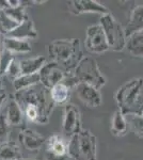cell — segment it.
I'll use <instances>...</instances> for the list:
<instances>
[{"label":"cell","mask_w":143,"mask_h":160,"mask_svg":"<svg viewBox=\"0 0 143 160\" xmlns=\"http://www.w3.org/2000/svg\"><path fill=\"white\" fill-rule=\"evenodd\" d=\"M46 156H69V142L61 135L54 133L46 140Z\"/></svg>","instance_id":"obj_13"},{"label":"cell","mask_w":143,"mask_h":160,"mask_svg":"<svg viewBox=\"0 0 143 160\" xmlns=\"http://www.w3.org/2000/svg\"><path fill=\"white\" fill-rule=\"evenodd\" d=\"M63 131L67 136H73L78 132L81 128V117L80 111L76 106L72 104H67L64 108V117H63Z\"/></svg>","instance_id":"obj_9"},{"label":"cell","mask_w":143,"mask_h":160,"mask_svg":"<svg viewBox=\"0 0 143 160\" xmlns=\"http://www.w3.org/2000/svg\"><path fill=\"white\" fill-rule=\"evenodd\" d=\"M76 92L79 99L90 108H97L101 105V95L96 88L87 83H79L76 86Z\"/></svg>","instance_id":"obj_10"},{"label":"cell","mask_w":143,"mask_h":160,"mask_svg":"<svg viewBox=\"0 0 143 160\" xmlns=\"http://www.w3.org/2000/svg\"><path fill=\"white\" fill-rule=\"evenodd\" d=\"M6 115L10 125L18 126L23 123L24 113H23L22 108L19 107V105L15 100L14 96H11L9 100H8L7 108H6Z\"/></svg>","instance_id":"obj_16"},{"label":"cell","mask_w":143,"mask_h":160,"mask_svg":"<svg viewBox=\"0 0 143 160\" xmlns=\"http://www.w3.org/2000/svg\"><path fill=\"white\" fill-rule=\"evenodd\" d=\"M14 98L28 121L35 124L48 123L54 104L50 96V90L41 82L17 91Z\"/></svg>","instance_id":"obj_1"},{"label":"cell","mask_w":143,"mask_h":160,"mask_svg":"<svg viewBox=\"0 0 143 160\" xmlns=\"http://www.w3.org/2000/svg\"><path fill=\"white\" fill-rule=\"evenodd\" d=\"M115 100L124 115L143 114V78H134L124 83L116 92Z\"/></svg>","instance_id":"obj_3"},{"label":"cell","mask_w":143,"mask_h":160,"mask_svg":"<svg viewBox=\"0 0 143 160\" xmlns=\"http://www.w3.org/2000/svg\"><path fill=\"white\" fill-rule=\"evenodd\" d=\"M15 59L14 53L9 51L6 48L1 50L0 52V75L6 74L7 69L10 66V64L12 63V61Z\"/></svg>","instance_id":"obj_27"},{"label":"cell","mask_w":143,"mask_h":160,"mask_svg":"<svg viewBox=\"0 0 143 160\" xmlns=\"http://www.w3.org/2000/svg\"><path fill=\"white\" fill-rule=\"evenodd\" d=\"M45 63L46 59L44 57H34V58H28L24 59V60H19L22 75L38 73Z\"/></svg>","instance_id":"obj_18"},{"label":"cell","mask_w":143,"mask_h":160,"mask_svg":"<svg viewBox=\"0 0 143 160\" xmlns=\"http://www.w3.org/2000/svg\"><path fill=\"white\" fill-rule=\"evenodd\" d=\"M69 156L74 160H97L96 137L88 129H80L71 137Z\"/></svg>","instance_id":"obj_4"},{"label":"cell","mask_w":143,"mask_h":160,"mask_svg":"<svg viewBox=\"0 0 143 160\" xmlns=\"http://www.w3.org/2000/svg\"><path fill=\"white\" fill-rule=\"evenodd\" d=\"M125 48L131 56L143 58V31L136 32L127 38Z\"/></svg>","instance_id":"obj_19"},{"label":"cell","mask_w":143,"mask_h":160,"mask_svg":"<svg viewBox=\"0 0 143 160\" xmlns=\"http://www.w3.org/2000/svg\"><path fill=\"white\" fill-rule=\"evenodd\" d=\"M3 48H6L13 53H26L31 51V45L27 40H18V38L4 37Z\"/></svg>","instance_id":"obj_17"},{"label":"cell","mask_w":143,"mask_h":160,"mask_svg":"<svg viewBox=\"0 0 143 160\" xmlns=\"http://www.w3.org/2000/svg\"><path fill=\"white\" fill-rule=\"evenodd\" d=\"M38 83H40V75H38V73L30 75H20L19 77L13 80V86H14V89L16 90V92L27 89V88H30Z\"/></svg>","instance_id":"obj_23"},{"label":"cell","mask_w":143,"mask_h":160,"mask_svg":"<svg viewBox=\"0 0 143 160\" xmlns=\"http://www.w3.org/2000/svg\"><path fill=\"white\" fill-rule=\"evenodd\" d=\"M100 27L107 38L109 48L114 51H121L126 46L125 29L110 13L105 14L100 17Z\"/></svg>","instance_id":"obj_6"},{"label":"cell","mask_w":143,"mask_h":160,"mask_svg":"<svg viewBox=\"0 0 143 160\" xmlns=\"http://www.w3.org/2000/svg\"><path fill=\"white\" fill-rule=\"evenodd\" d=\"M8 8H10L9 0H0V11H4Z\"/></svg>","instance_id":"obj_30"},{"label":"cell","mask_w":143,"mask_h":160,"mask_svg":"<svg viewBox=\"0 0 143 160\" xmlns=\"http://www.w3.org/2000/svg\"><path fill=\"white\" fill-rule=\"evenodd\" d=\"M140 31H143V4L137 6L132 10L129 22L125 28L126 38Z\"/></svg>","instance_id":"obj_15"},{"label":"cell","mask_w":143,"mask_h":160,"mask_svg":"<svg viewBox=\"0 0 143 160\" xmlns=\"http://www.w3.org/2000/svg\"><path fill=\"white\" fill-rule=\"evenodd\" d=\"M73 74L79 82L90 84L97 90L106 84V78L100 73L97 62L92 57H84Z\"/></svg>","instance_id":"obj_5"},{"label":"cell","mask_w":143,"mask_h":160,"mask_svg":"<svg viewBox=\"0 0 143 160\" xmlns=\"http://www.w3.org/2000/svg\"><path fill=\"white\" fill-rule=\"evenodd\" d=\"M2 94H4L3 93V90H2V87H1V83H0V96H1Z\"/></svg>","instance_id":"obj_33"},{"label":"cell","mask_w":143,"mask_h":160,"mask_svg":"<svg viewBox=\"0 0 143 160\" xmlns=\"http://www.w3.org/2000/svg\"><path fill=\"white\" fill-rule=\"evenodd\" d=\"M6 99H7L6 94H2L1 96H0V110H1L2 107H3V104H4V102H6Z\"/></svg>","instance_id":"obj_31"},{"label":"cell","mask_w":143,"mask_h":160,"mask_svg":"<svg viewBox=\"0 0 143 160\" xmlns=\"http://www.w3.org/2000/svg\"><path fill=\"white\" fill-rule=\"evenodd\" d=\"M6 37L28 41V38H35L38 37V32H36L33 22L30 18H28L25 22H23L22 24L18 25L14 30L11 31Z\"/></svg>","instance_id":"obj_14"},{"label":"cell","mask_w":143,"mask_h":160,"mask_svg":"<svg viewBox=\"0 0 143 160\" xmlns=\"http://www.w3.org/2000/svg\"><path fill=\"white\" fill-rule=\"evenodd\" d=\"M19 160H38V159H24V158H20Z\"/></svg>","instance_id":"obj_34"},{"label":"cell","mask_w":143,"mask_h":160,"mask_svg":"<svg viewBox=\"0 0 143 160\" xmlns=\"http://www.w3.org/2000/svg\"><path fill=\"white\" fill-rule=\"evenodd\" d=\"M3 38H4V37L1 34V33H0V45H2V44H3Z\"/></svg>","instance_id":"obj_32"},{"label":"cell","mask_w":143,"mask_h":160,"mask_svg":"<svg viewBox=\"0 0 143 160\" xmlns=\"http://www.w3.org/2000/svg\"><path fill=\"white\" fill-rule=\"evenodd\" d=\"M22 152L16 142L6 141L0 145V160H19Z\"/></svg>","instance_id":"obj_20"},{"label":"cell","mask_w":143,"mask_h":160,"mask_svg":"<svg viewBox=\"0 0 143 160\" xmlns=\"http://www.w3.org/2000/svg\"><path fill=\"white\" fill-rule=\"evenodd\" d=\"M10 130V124L7 120L6 111L0 110V142H6L4 140L7 139L8 135H9Z\"/></svg>","instance_id":"obj_28"},{"label":"cell","mask_w":143,"mask_h":160,"mask_svg":"<svg viewBox=\"0 0 143 160\" xmlns=\"http://www.w3.org/2000/svg\"><path fill=\"white\" fill-rule=\"evenodd\" d=\"M127 123L131 130L139 138H143V114L141 115H126Z\"/></svg>","instance_id":"obj_26"},{"label":"cell","mask_w":143,"mask_h":160,"mask_svg":"<svg viewBox=\"0 0 143 160\" xmlns=\"http://www.w3.org/2000/svg\"><path fill=\"white\" fill-rule=\"evenodd\" d=\"M7 75H9L10 77H12L13 80L16 79L17 77H19L22 75V69H20V64L19 60H17L16 58L12 61V63L10 64V66L7 69Z\"/></svg>","instance_id":"obj_29"},{"label":"cell","mask_w":143,"mask_h":160,"mask_svg":"<svg viewBox=\"0 0 143 160\" xmlns=\"http://www.w3.org/2000/svg\"><path fill=\"white\" fill-rule=\"evenodd\" d=\"M19 25L18 22H14L11 17H9L4 13V11H0V33L3 37L9 34L11 31H13L17 26Z\"/></svg>","instance_id":"obj_24"},{"label":"cell","mask_w":143,"mask_h":160,"mask_svg":"<svg viewBox=\"0 0 143 160\" xmlns=\"http://www.w3.org/2000/svg\"><path fill=\"white\" fill-rule=\"evenodd\" d=\"M48 55L51 61L59 64L66 73H74L82 56L80 41L74 40H57L48 45Z\"/></svg>","instance_id":"obj_2"},{"label":"cell","mask_w":143,"mask_h":160,"mask_svg":"<svg viewBox=\"0 0 143 160\" xmlns=\"http://www.w3.org/2000/svg\"><path fill=\"white\" fill-rule=\"evenodd\" d=\"M18 139L28 152H38L46 142L44 136L30 128H24L19 132Z\"/></svg>","instance_id":"obj_11"},{"label":"cell","mask_w":143,"mask_h":160,"mask_svg":"<svg viewBox=\"0 0 143 160\" xmlns=\"http://www.w3.org/2000/svg\"><path fill=\"white\" fill-rule=\"evenodd\" d=\"M84 45L85 48L93 53H101L110 49L100 25H93L88 27Z\"/></svg>","instance_id":"obj_7"},{"label":"cell","mask_w":143,"mask_h":160,"mask_svg":"<svg viewBox=\"0 0 143 160\" xmlns=\"http://www.w3.org/2000/svg\"><path fill=\"white\" fill-rule=\"evenodd\" d=\"M4 13L9 17H11L14 22H18V24H22L23 22L29 18L27 15V12H26V8L22 6V3H20L19 7L16 8H8L7 10H4Z\"/></svg>","instance_id":"obj_25"},{"label":"cell","mask_w":143,"mask_h":160,"mask_svg":"<svg viewBox=\"0 0 143 160\" xmlns=\"http://www.w3.org/2000/svg\"><path fill=\"white\" fill-rule=\"evenodd\" d=\"M69 10L74 14H81V13H97V14L105 15L108 14V9L105 6L100 4L97 1L93 0H74L69 4Z\"/></svg>","instance_id":"obj_12"},{"label":"cell","mask_w":143,"mask_h":160,"mask_svg":"<svg viewBox=\"0 0 143 160\" xmlns=\"http://www.w3.org/2000/svg\"><path fill=\"white\" fill-rule=\"evenodd\" d=\"M50 96L54 105H64L69 102L71 96V89L60 82L50 89Z\"/></svg>","instance_id":"obj_22"},{"label":"cell","mask_w":143,"mask_h":160,"mask_svg":"<svg viewBox=\"0 0 143 160\" xmlns=\"http://www.w3.org/2000/svg\"><path fill=\"white\" fill-rule=\"evenodd\" d=\"M66 74H69V73H66L59 64H57L56 62H54V61L45 63L43 68H41V71L38 72V75H40V82L44 87H46L49 90H50L51 88H54L56 84L62 82V80L64 79Z\"/></svg>","instance_id":"obj_8"},{"label":"cell","mask_w":143,"mask_h":160,"mask_svg":"<svg viewBox=\"0 0 143 160\" xmlns=\"http://www.w3.org/2000/svg\"><path fill=\"white\" fill-rule=\"evenodd\" d=\"M127 128H128V123L126 115H124L120 110H116L111 120V132L118 137L125 136Z\"/></svg>","instance_id":"obj_21"}]
</instances>
